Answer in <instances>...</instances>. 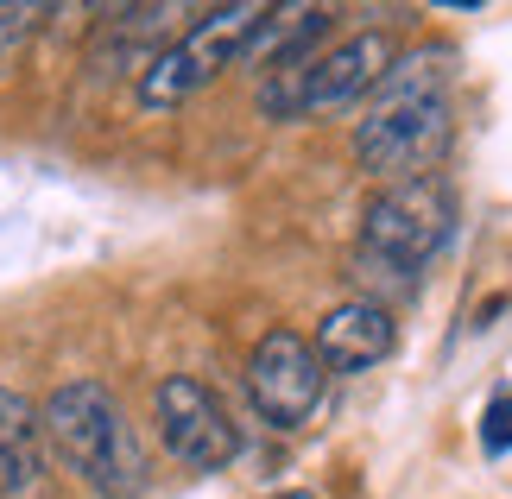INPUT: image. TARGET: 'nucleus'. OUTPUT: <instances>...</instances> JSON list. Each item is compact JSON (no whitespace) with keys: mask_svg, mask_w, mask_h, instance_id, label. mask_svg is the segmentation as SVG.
Segmentation results:
<instances>
[{"mask_svg":"<svg viewBox=\"0 0 512 499\" xmlns=\"http://www.w3.org/2000/svg\"><path fill=\"white\" fill-rule=\"evenodd\" d=\"M449 146V51L418 45L399 51L380 89L367 95V114L354 121V165L380 184L430 177Z\"/></svg>","mask_w":512,"mask_h":499,"instance_id":"nucleus-1","label":"nucleus"},{"mask_svg":"<svg viewBox=\"0 0 512 499\" xmlns=\"http://www.w3.org/2000/svg\"><path fill=\"white\" fill-rule=\"evenodd\" d=\"M45 424V449L57 455V468L76 474L89 493L102 499H140L146 493V455L133 436L121 398L102 379H70L38 405Z\"/></svg>","mask_w":512,"mask_h":499,"instance_id":"nucleus-2","label":"nucleus"},{"mask_svg":"<svg viewBox=\"0 0 512 499\" xmlns=\"http://www.w3.org/2000/svg\"><path fill=\"white\" fill-rule=\"evenodd\" d=\"M449 222H456V203L437 177H411V184H386L380 196L367 203V222H361V266L367 285H380L392 297L418 291V272L443 253L449 241Z\"/></svg>","mask_w":512,"mask_h":499,"instance_id":"nucleus-3","label":"nucleus"},{"mask_svg":"<svg viewBox=\"0 0 512 499\" xmlns=\"http://www.w3.org/2000/svg\"><path fill=\"white\" fill-rule=\"evenodd\" d=\"M392 38L386 32H354L342 45L317 51L298 70H279L260 83V114L266 121H310V114H342L354 102H367L380 89V76L392 70Z\"/></svg>","mask_w":512,"mask_h":499,"instance_id":"nucleus-4","label":"nucleus"},{"mask_svg":"<svg viewBox=\"0 0 512 499\" xmlns=\"http://www.w3.org/2000/svg\"><path fill=\"white\" fill-rule=\"evenodd\" d=\"M260 19H266L260 0H234V7L203 13L190 32H177L165 51L146 57V70H140V108L146 114L177 108V102H190L196 89H209L222 70H241V57L253 45V32H260Z\"/></svg>","mask_w":512,"mask_h":499,"instance_id":"nucleus-5","label":"nucleus"},{"mask_svg":"<svg viewBox=\"0 0 512 499\" xmlns=\"http://www.w3.org/2000/svg\"><path fill=\"white\" fill-rule=\"evenodd\" d=\"M152 424H159V443L184 468L215 474V468H228L234 455H241V430H234L228 405L203 386V379H190V373L159 379V392H152Z\"/></svg>","mask_w":512,"mask_h":499,"instance_id":"nucleus-6","label":"nucleus"},{"mask_svg":"<svg viewBox=\"0 0 512 499\" xmlns=\"http://www.w3.org/2000/svg\"><path fill=\"white\" fill-rule=\"evenodd\" d=\"M323 361L317 342H304L298 329H272L247 354V398L272 430H298L310 411L323 405Z\"/></svg>","mask_w":512,"mask_h":499,"instance_id":"nucleus-7","label":"nucleus"},{"mask_svg":"<svg viewBox=\"0 0 512 499\" xmlns=\"http://www.w3.org/2000/svg\"><path fill=\"white\" fill-rule=\"evenodd\" d=\"M392 348H399V323H392V310L373 304V297H348V304H336L317 323L323 373H367V367H380Z\"/></svg>","mask_w":512,"mask_h":499,"instance_id":"nucleus-8","label":"nucleus"},{"mask_svg":"<svg viewBox=\"0 0 512 499\" xmlns=\"http://www.w3.org/2000/svg\"><path fill=\"white\" fill-rule=\"evenodd\" d=\"M0 499H51V449L26 392L0 386Z\"/></svg>","mask_w":512,"mask_h":499,"instance_id":"nucleus-9","label":"nucleus"},{"mask_svg":"<svg viewBox=\"0 0 512 499\" xmlns=\"http://www.w3.org/2000/svg\"><path fill=\"white\" fill-rule=\"evenodd\" d=\"M329 7H266L260 32H253V45L241 57V70H298L317 57V38H329Z\"/></svg>","mask_w":512,"mask_h":499,"instance_id":"nucleus-10","label":"nucleus"},{"mask_svg":"<svg viewBox=\"0 0 512 499\" xmlns=\"http://www.w3.org/2000/svg\"><path fill=\"white\" fill-rule=\"evenodd\" d=\"M45 19V7H32V0H0V76L13 70V57L26 51L32 26Z\"/></svg>","mask_w":512,"mask_h":499,"instance_id":"nucleus-11","label":"nucleus"},{"mask_svg":"<svg viewBox=\"0 0 512 499\" xmlns=\"http://www.w3.org/2000/svg\"><path fill=\"white\" fill-rule=\"evenodd\" d=\"M481 449L487 455H506L512 449V392H494L481 411Z\"/></svg>","mask_w":512,"mask_h":499,"instance_id":"nucleus-12","label":"nucleus"},{"mask_svg":"<svg viewBox=\"0 0 512 499\" xmlns=\"http://www.w3.org/2000/svg\"><path fill=\"white\" fill-rule=\"evenodd\" d=\"M285 499H317V493H285Z\"/></svg>","mask_w":512,"mask_h":499,"instance_id":"nucleus-13","label":"nucleus"}]
</instances>
